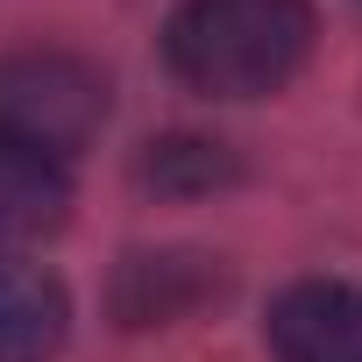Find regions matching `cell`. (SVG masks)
<instances>
[{
  "instance_id": "cell-1",
  "label": "cell",
  "mask_w": 362,
  "mask_h": 362,
  "mask_svg": "<svg viewBox=\"0 0 362 362\" xmlns=\"http://www.w3.org/2000/svg\"><path fill=\"white\" fill-rule=\"evenodd\" d=\"M313 50V0H185L163 29V64L206 100H263Z\"/></svg>"
},
{
  "instance_id": "cell-2",
  "label": "cell",
  "mask_w": 362,
  "mask_h": 362,
  "mask_svg": "<svg viewBox=\"0 0 362 362\" xmlns=\"http://www.w3.org/2000/svg\"><path fill=\"white\" fill-rule=\"evenodd\" d=\"M107 121V78L71 50H15L0 57V135L71 163Z\"/></svg>"
},
{
  "instance_id": "cell-3",
  "label": "cell",
  "mask_w": 362,
  "mask_h": 362,
  "mask_svg": "<svg viewBox=\"0 0 362 362\" xmlns=\"http://www.w3.org/2000/svg\"><path fill=\"white\" fill-rule=\"evenodd\" d=\"M263 341L277 362H362V284H348V277L291 284L270 305Z\"/></svg>"
},
{
  "instance_id": "cell-4",
  "label": "cell",
  "mask_w": 362,
  "mask_h": 362,
  "mask_svg": "<svg viewBox=\"0 0 362 362\" xmlns=\"http://www.w3.org/2000/svg\"><path fill=\"white\" fill-rule=\"evenodd\" d=\"M71 334V298L43 263L0 256V362H50Z\"/></svg>"
},
{
  "instance_id": "cell-5",
  "label": "cell",
  "mask_w": 362,
  "mask_h": 362,
  "mask_svg": "<svg viewBox=\"0 0 362 362\" xmlns=\"http://www.w3.org/2000/svg\"><path fill=\"white\" fill-rule=\"evenodd\" d=\"M64 206H71V170L57 156H36L0 135V256L15 242L50 235L64 221Z\"/></svg>"
}]
</instances>
